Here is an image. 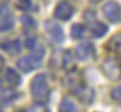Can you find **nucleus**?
Returning a JSON list of instances; mask_svg holds the SVG:
<instances>
[{"label":"nucleus","instance_id":"nucleus-17","mask_svg":"<svg viewBox=\"0 0 121 112\" xmlns=\"http://www.w3.org/2000/svg\"><path fill=\"white\" fill-rule=\"evenodd\" d=\"M26 112H50V110L48 108V106L45 104L37 103V104H33L32 106H30Z\"/></svg>","mask_w":121,"mask_h":112},{"label":"nucleus","instance_id":"nucleus-2","mask_svg":"<svg viewBox=\"0 0 121 112\" xmlns=\"http://www.w3.org/2000/svg\"><path fill=\"white\" fill-rule=\"evenodd\" d=\"M101 71L108 79L119 80L121 78V63L115 58H108L102 63Z\"/></svg>","mask_w":121,"mask_h":112},{"label":"nucleus","instance_id":"nucleus-22","mask_svg":"<svg viewBox=\"0 0 121 112\" xmlns=\"http://www.w3.org/2000/svg\"><path fill=\"white\" fill-rule=\"evenodd\" d=\"M22 23H23V25H25V26H27V27L35 25V21L32 20V18H30V17H25V15L22 17Z\"/></svg>","mask_w":121,"mask_h":112},{"label":"nucleus","instance_id":"nucleus-26","mask_svg":"<svg viewBox=\"0 0 121 112\" xmlns=\"http://www.w3.org/2000/svg\"><path fill=\"white\" fill-rule=\"evenodd\" d=\"M0 85H1V80H0Z\"/></svg>","mask_w":121,"mask_h":112},{"label":"nucleus","instance_id":"nucleus-16","mask_svg":"<svg viewBox=\"0 0 121 112\" xmlns=\"http://www.w3.org/2000/svg\"><path fill=\"white\" fill-rule=\"evenodd\" d=\"M76 111V106L74 105V103H71L68 99L62 100L59 105V112H75Z\"/></svg>","mask_w":121,"mask_h":112},{"label":"nucleus","instance_id":"nucleus-21","mask_svg":"<svg viewBox=\"0 0 121 112\" xmlns=\"http://www.w3.org/2000/svg\"><path fill=\"white\" fill-rule=\"evenodd\" d=\"M83 17H84V19H86L87 21L93 23V21L95 20V18H96V13H95V11H93V10H88V11L84 12Z\"/></svg>","mask_w":121,"mask_h":112},{"label":"nucleus","instance_id":"nucleus-14","mask_svg":"<svg viewBox=\"0 0 121 112\" xmlns=\"http://www.w3.org/2000/svg\"><path fill=\"white\" fill-rule=\"evenodd\" d=\"M63 67L67 71L74 69V54L71 51H65L63 54Z\"/></svg>","mask_w":121,"mask_h":112},{"label":"nucleus","instance_id":"nucleus-9","mask_svg":"<svg viewBox=\"0 0 121 112\" xmlns=\"http://www.w3.org/2000/svg\"><path fill=\"white\" fill-rule=\"evenodd\" d=\"M107 31H108L107 25L103 24V23H101V21H94L90 25V32L96 38H100V37L104 35L107 33Z\"/></svg>","mask_w":121,"mask_h":112},{"label":"nucleus","instance_id":"nucleus-10","mask_svg":"<svg viewBox=\"0 0 121 112\" xmlns=\"http://www.w3.org/2000/svg\"><path fill=\"white\" fill-rule=\"evenodd\" d=\"M107 46H108V50L121 54V33L113 35L107 42Z\"/></svg>","mask_w":121,"mask_h":112},{"label":"nucleus","instance_id":"nucleus-24","mask_svg":"<svg viewBox=\"0 0 121 112\" xmlns=\"http://www.w3.org/2000/svg\"><path fill=\"white\" fill-rule=\"evenodd\" d=\"M91 3H99V1H101V0H90Z\"/></svg>","mask_w":121,"mask_h":112},{"label":"nucleus","instance_id":"nucleus-4","mask_svg":"<svg viewBox=\"0 0 121 112\" xmlns=\"http://www.w3.org/2000/svg\"><path fill=\"white\" fill-rule=\"evenodd\" d=\"M75 10L73 7V5L68 1H64V0H62V1H59L53 11V15L55 18L59 19V20H63V21H67L69 20L73 14H74Z\"/></svg>","mask_w":121,"mask_h":112},{"label":"nucleus","instance_id":"nucleus-20","mask_svg":"<svg viewBox=\"0 0 121 112\" xmlns=\"http://www.w3.org/2000/svg\"><path fill=\"white\" fill-rule=\"evenodd\" d=\"M110 96H112V98H113L114 100L121 101V85H120V86H116L115 89H113Z\"/></svg>","mask_w":121,"mask_h":112},{"label":"nucleus","instance_id":"nucleus-15","mask_svg":"<svg viewBox=\"0 0 121 112\" xmlns=\"http://www.w3.org/2000/svg\"><path fill=\"white\" fill-rule=\"evenodd\" d=\"M83 33H84V26L82 24H74L71 26L70 34H71L73 39H80Z\"/></svg>","mask_w":121,"mask_h":112},{"label":"nucleus","instance_id":"nucleus-12","mask_svg":"<svg viewBox=\"0 0 121 112\" xmlns=\"http://www.w3.org/2000/svg\"><path fill=\"white\" fill-rule=\"evenodd\" d=\"M6 80L11 86H18L20 84V77L13 69H7L6 71Z\"/></svg>","mask_w":121,"mask_h":112},{"label":"nucleus","instance_id":"nucleus-3","mask_svg":"<svg viewBox=\"0 0 121 112\" xmlns=\"http://www.w3.org/2000/svg\"><path fill=\"white\" fill-rule=\"evenodd\" d=\"M103 14L104 17L113 24L121 21V6L119 3L110 0L103 5Z\"/></svg>","mask_w":121,"mask_h":112},{"label":"nucleus","instance_id":"nucleus-6","mask_svg":"<svg viewBox=\"0 0 121 112\" xmlns=\"http://www.w3.org/2000/svg\"><path fill=\"white\" fill-rule=\"evenodd\" d=\"M45 30L55 42H62L64 40V32L55 20H48L45 23Z\"/></svg>","mask_w":121,"mask_h":112},{"label":"nucleus","instance_id":"nucleus-13","mask_svg":"<svg viewBox=\"0 0 121 112\" xmlns=\"http://www.w3.org/2000/svg\"><path fill=\"white\" fill-rule=\"evenodd\" d=\"M1 47H3L6 52H9V53H11V54H14V53H18V52L20 51V42H19V40L9 41V42H6V44H3Z\"/></svg>","mask_w":121,"mask_h":112},{"label":"nucleus","instance_id":"nucleus-1","mask_svg":"<svg viewBox=\"0 0 121 112\" xmlns=\"http://www.w3.org/2000/svg\"><path fill=\"white\" fill-rule=\"evenodd\" d=\"M31 93L33 99H36L38 103H44L49 98L50 90L45 74L39 73L36 77H33L31 81Z\"/></svg>","mask_w":121,"mask_h":112},{"label":"nucleus","instance_id":"nucleus-18","mask_svg":"<svg viewBox=\"0 0 121 112\" xmlns=\"http://www.w3.org/2000/svg\"><path fill=\"white\" fill-rule=\"evenodd\" d=\"M17 7L20 11H29L32 7V3L31 0H19L17 3Z\"/></svg>","mask_w":121,"mask_h":112},{"label":"nucleus","instance_id":"nucleus-7","mask_svg":"<svg viewBox=\"0 0 121 112\" xmlns=\"http://www.w3.org/2000/svg\"><path fill=\"white\" fill-rule=\"evenodd\" d=\"M94 52H95V50L91 44H89V42L81 44L76 47V57L80 60H87L94 54Z\"/></svg>","mask_w":121,"mask_h":112},{"label":"nucleus","instance_id":"nucleus-5","mask_svg":"<svg viewBox=\"0 0 121 112\" xmlns=\"http://www.w3.org/2000/svg\"><path fill=\"white\" fill-rule=\"evenodd\" d=\"M14 25L13 14L9 11L6 5L0 6V32H6Z\"/></svg>","mask_w":121,"mask_h":112},{"label":"nucleus","instance_id":"nucleus-11","mask_svg":"<svg viewBox=\"0 0 121 112\" xmlns=\"http://www.w3.org/2000/svg\"><path fill=\"white\" fill-rule=\"evenodd\" d=\"M77 94L80 97V99L87 104H90L94 99V90L89 89V87H86V89H81L77 91Z\"/></svg>","mask_w":121,"mask_h":112},{"label":"nucleus","instance_id":"nucleus-25","mask_svg":"<svg viewBox=\"0 0 121 112\" xmlns=\"http://www.w3.org/2000/svg\"><path fill=\"white\" fill-rule=\"evenodd\" d=\"M0 112H1V107H0Z\"/></svg>","mask_w":121,"mask_h":112},{"label":"nucleus","instance_id":"nucleus-8","mask_svg":"<svg viewBox=\"0 0 121 112\" xmlns=\"http://www.w3.org/2000/svg\"><path fill=\"white\" fill-rule=\"evenodd\" d=\"M18 67L23 71V72H30L32 71L33 69L37 67V62L35 58H31V57H24L22 59L18 60L17 63Z\"/></svg>","mask_w":121,"mask_h":112},{"label":"nucleus","instance_id":"nucleus-23","mask_svg":"<svg viewBox=\"0 0 121 112\" xmlns=\"http://www.w3.org/2000/svg\"><path fill=\"white\" fill-rule=\"evenodd\" d=\"M4 64H5V60H4V58L1 57V55H0V69L4 66Z\"/></svg>","mask_w":121,"mask_h":112},{"label":"nucleus","instance_id":"nucleus-19","mask_svg":"<svg viewBox=\"0 0 121 112\" xmlns=\"http://www.w3.org/2000/svg\"><path fill=\"white\" fill-rule=\"evenodd\" d=\"M17 97V93L14 91H11V90H5L3 93H1V99L5 100V101H11L12 99H14Z\"/></svg>","mask_w":121,"mask_h":112}]
</instances>
